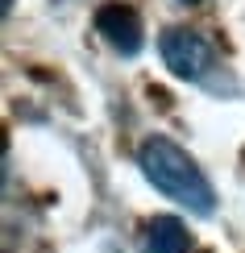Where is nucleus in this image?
Masks as SVG:
<instances>
[{"label": "nucleus", "mask_w": 245, "mask_h": 253, "mask_svg": "<svg viewBox=\"0 0 245 253\" xmlns=\"http://www.w3.org/2000/svg\"><path fill=\"white\" fill-rule=\"evenodd\" d=\"M146 249L150 253H187L191 237H187L183 220L179 216H154L150 228H146Z\"/></svg>", "instance_id": "4"}, {"label": "nucleus", "mask_w": 245, "mask_h": 253, "mask_svg": "<svg viewBox=\"0 0 245 253\" xmlns=\"http://www.w3.org/2000/svg\"><path fill=\"white\" fill-rule=\"evenodd\" d=\"M183 4H196V0H183Z\"/></svg>", "instance_id": "5"}, {"label": "nucleus", "mask_w": 245, "mask_h": 253, "mask_svg": "<svg viewBox=\"0 0 245 253\" xmlns=\"http://www.w3.org/2000/svg\"><path fill=\"white\" fill-rule=\"evenodd\" d=\"M96 29L104 34L112 50H121V54H137L142 50V17L133 13L129 4H104L100 13H96Z\"/></svg>", "instance_id": "3"}, {"label": "nucleus", "mask_w": 245, "mask_h": 253, "mask_svg": "<svg viewBox=\"0 0 245 253\" xmlns=\"http://www.w3.org/2000/svg\"><path fill=\"white\" fill-rule=\"evenodd\" d=\"M158 46H162V62L187 83H204L212 71H216V50H212L196 29H179L175 25V29L162 34Z\"/></svg>", "instance_id": "2"}, {"label": "nucleus", "mask_w": 245, "mask_h": 253, "mask_svg": "<svg viewBox=\"0 0 245 253\" xmlns=\"http://www.w3.org/2000/svg\"><path fill=\"white\" fill-rule=\"evenodd\" d=\"M137 166H142L146 183L154 187V191H162L170 204L187 208L191 216H212L216 212V191H212L208 174L196 166V158H191L179 141H170V137H146L142 145H137Z\"/></svg>", "instance_id": "1"}]
</instances>
